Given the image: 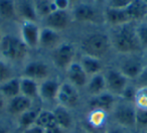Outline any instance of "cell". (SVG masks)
Here are the masks:
<instances>
[{"label":"cell","instance_id":"cell-1","mask_svg":"<svg viewBox=\"0 0 147 133\" xmlns=\"http://www.w3.org/2000/svg\"><path fill=\"white\" fill-rule=\"evenodd\" d=\"M109 36L112 47L121 55L137 53L142 49L137 37L135 22L113 27L112 34Z\"/></svg>","mask_w":147,"mask_h":133},{"label":"cell","instance_id":"cell-2","mask_svg":"<svg viewBox=\"0 0 147 133\" xmlns=\"http://www.w3.org/2000/svg\"><path fill=\"white\" fill-rule=\"evenodd\" d=\"M29 49L20 37L4 34L0 41V57L8 63H18L26 59Z\"/></svg>","mask_w":147,"mask_h":133},{"label":"cell","instance_id":"cell-29","mask_svg":"<svg viewBox=\"0 0 147 133\" xmlns=\"http://www.w3.org/2000/svg\"><path fill=\"white\" fill-rule=\"evenodd\" d=\"M34 8L37 18L42 19L45 18L47 15L51 14L55 10H57L53 0H35Z\"/></svg>","mask_w":147,"mask_h":133},{"label":"cell","instance_id":"cell-8","mask_svg":"<svg viewBox=\"0 0 147 133\" xmlns=\"http://www.w3.org/2000/svg\"><path fill=\"white\" fill-rule=\"evenodd\" d=\"M49 76H51V68L49 65L45 61L38 59L28 61L24 65L22 72V77L34 80L38 83L49 79Z\"/></svg>","mask_w":147,"mask_h":133},{"label":"cell","instance_id":"cell-10","mask_svg":"<svg viewBox=\"0 0 147 133\" xmlns=\"http://www.w3.org/2000/svg\"><path fill=\"white\" fill-rule=\"evenodd\" d=\"M110 113L106 112L101 109H89L85 117L87 126L93 131L104 130L108 127L109 119H110Z\"/></svg>","mask_w":147,"mask_h":133},{"label":"cell","instance_id":"cell-18","mask_svg":"<svg viewBox=\"0 0 147 133\" xmlns=\"http://www.w3.org/2000/svg\"><path fill=\"white\" fill-rule=\"evenodd\" d=\"M105 21L112 27L120 26L126 23L133 22L131 16L126 8H110L107 7L104 14Z\"/></svg>","mask_w":147,"mask_h":133},{"label":"cell","instance_id":"cell-32","mask_svg":"<svg viewBox=\"0 0 147 133\" xmlns=\"http://www.w3.org/2000/svg\"><path fill=\"white\" fill-rule=\"evenodd\" d=\"M13 77H14V74H13L12 68L10 67L9 63L0 57V85L10 80Z\"/></svg>","mask_w":147,"mask_h":133},{"label":"cell","instance_id":"cell-17","mask_svg":"<svg viewBox=\"0 0 147 133\" xmlns=\"http://www.w3.org/2000/svg\"><path fill=\"white\" fill-rule=\"evenodd\" d=\"M51 110H53V116H55V123L59 127L67 130V132H71L76 127L75 117L71 113V110L63 106H61L59 104H57V106L53 107V109H51Z\"/></svg>","mask_w":147,"mask_h":133},{"label":"cell","instance_id":"cell-7","mask_svg":"<svg viewBox=\"0 0 147 133\" xmlns=\"http://www.w3.org/2000/svg\"><path fill=\"white\" fill-rule=\"evenodd\" d=\"M57 103L69 110L77 109L81 104V95L79 89L69 82L61 83L57 94Z\"/></svg>","mask_w":147,"mask_h":133},{"label":"cell","instance_id":"cell-14","mask_svg":"<svg viewBox=\"0 0 147 133\" xmlns=\"http://www.w3.org/2000/svg\"><path fill=\"white\" fill-rule=\"evenodd\" d=\"M73 18L77 22L95 23L99 18L97 10L88 3H78L73 10Z\"/></svg>","mask_w":147,"mask_h":133},{"label":"cell","instance_id":"cell-48","mask_svg":"<svg viewBox=\"0 0 147 133\" xmlns=\"http://www.w3.org/2000/svg\"><path fill=\"white\" fill-rule=\"evenodd\" d=\"M142 1H144V2H145V3H146V4H147V0H142Z\"/></svg>","mask_w":147,"mask_h":133},{"label":"cell","instance_id":"cell-9","mask_svg":"<svg viewBox=\"0 0 147 133\" xmlns=\"http://www.w3.org/2000/svg\"><path fill=\"white\" fill-rule=\"evenodd\" d=\"M40 27L35 21L22 20L20 24V38L27 45L28 49H37L38 47Z\"/></svg>","mask_w":147,"mask_h":133},{"label":"cell","instance_id":"cell-12","mask_svg":"<svg viewBox=\"0 0 147 133\" xmlns=\"http://www.w3.org/2000/svg\"><path fill=\"white\" fill-rule=\"evenodd\" d=\"M35 101H32L31 99L23 96V95H18L12 99L7 100L6 109L5 112L11 117L17 118L21 114L26 112L27 110L31 108L34 105Z\"/></svg>","mask_w":147,"mask_h":133},{"label":"cell","instance_id":"cell-43","mask_svg":"<svg viewBox=\"0 0 147 133\" xmlns=\"http://www.w3.org/2000/svg\"><path fill=\"white\" fill-rule=\"evenodd\" d=\"M69 133H93L85 127H75Z\"/></svg>","mask_w":147,"mask_h":133},{"label":"cell","instance_id":"cell-6","mask_svg":"<svg viewBox=\"0 0 147 133\" xmlns=\"http://www.w3.org/2000/svg\"><path fill=\"white\" fill-rule=\"evenodd\" d=\"M106 81V90L117 98L122 96L126 87L131 82L118 69H110L104 74Z\"/></svg>","mask_w":147,"mask_h":133},{"label":"cell","instance_id":"cell-30","mask_svg":"<svg viewBox=\"0 0 147 133\" xmlns=\"http://www.w3.org/2000/svg\"><path fill=\"white\" fill-rule=\"evenodd\" d=\"M35 124L40 126L43 129H47L49 127L55 125V119L53 116V110H49V109H45L42 108L39 112L38 116L35 121Z\"/></svg>","mask_w":147,"mask_h":133},{"label":"cell","instance_id":"cell-28","mask_svg":"<svg viewBox=\"0 0 147 133\" xmlns=\"http://www.w3.org/2000/svg\"><path fill=\"white\" fill-rule=\"evenodd\" d=\"M16 16V3L13 0H0V17L6 20H11Z\"/></svg>","mask_w":147,"mask_h":133},{"label":"cell","instance_id":"cell-11","mask_svg":"<svg viewBox=\"0 0 147 133\" xmlns=\"http://www.w3.org/2000/svg\"><path fill=\"white\" fill-rule=\"evenodd\" d=\"M135 53L130 55H125L126 57L120 61L118 70L123 75L127 77L129 80H134L142 71V69L145 67L143 65V61L138 57H135Z\"/></svg>","mask_w":147,"mask_h":133},{"label":"cell","instance_id":"cell-23","mask_svg":"<svg viewBox=\"0 0 147 133\" xmlns=\"http://www.w3.org/2000/svg\"><path fill=\"white\" fill-rule=\"evenodd\" d=\"M42 109V107L36 106L33 105L29 110H27L26 112H24L23 114H21L19 117L16 118V125L17 128L19 129V131L23 130V129L27 128V127L31 126V125L35 124V121L38 116L39 112Z\"/></svg>","mask_w":147,"mask_h":133},{"label":"cell","instance_id":"cell-44","mask_svg":"<svg viewBox=\"0 0 147 133\" xmlns=\"http://www.w3.org/2000/svg\"><path fill=\"white\" fill-rule=\"evenodd\" d=\"M0 133H11L10 127L3 123H0Z\"/></svg>","mask_w":147,"mask_h":133},{"label":"cell","instance_id":"cell-19","mask_svg":"<svg viewBox=\"0 0 147 133\" xmlns=\"http://www.w3.org/2000/svg\"><path fill=\"white\" fill-rule=\"evenodd\" d=\"M118 99L119 98H117L114 95L106 91L98 96L92 97L89 99L88 107L89 109H101V110H104L111 114Z\"/></svg>","mask_w":147,"mask_h":133},{"label":"cell","instance_id":"cell-25","mask_svg":"<svg viewBox=\"0 0 147 133\" xmlns=\"http://www.w3.org/2000/svg\"><path fill=\"white\" fill-rule=\"evenodd\" d=\"M79 63H81L82 68L84 69V71L86 72V74L88 75L89 77H92V76H94V75L102 73L103 63L100 59L84 55L81 57Z\"/></svg>","mask_w":147,"mask_h":133},{"label":"cell","instance_id":"cell-40","mask_svg":"<svg viewBox=\"0 0 147 133\" xmlns=\"http://www.w3.org/2000/svg\"><path fill=\"white\" fill-rule=\"evenodd\" d=\"M19 133H45V129L41 128L40 126L36 124H33L23 130L19 131Z\"/></svg>","mask_w":147,"mask_h":133},{"label":"cell","instance_id":"cell-36","mask_svg":"<svg viewBox=\"0 0 147 133\" xmlns=\"http://www.w3.org/2000/svg\"><path fill=\"white\" fill-rule=\"evenodd\" d=\"M133 81H134L133 84H134L137 88H147V65L142 69L140 74H139Z\"/></svg>","mask_w":147,"mask_h":133},{"label":"cell","instance_id":"cell-5","mask_svg":"<svg viewBox=\"0 0 147 133\" xmlns=\"http://www.w3.org/2000/svg\"><path fill=\"white\" fill-rule=\"evenodd\" d=\"M76 55V47L71 43L63 41L59 47L51 51V59L59 70L65 71L75 61Z\"/></svg>","mask_w":147,"mask_h":133},{"label":"cell","instance_id":"cell-46","mask_svg":"<svg viewBox=\"0 0 147 133\" xmlns=\"http://www.w3.org/2000/svg\"><path fill=\"white\" fill-rule=\"evenodd\" d=\"M3 34H2V30H1V27H0V41H1V38H2Z\"/></svg>","mask_w":147,"mask_h":133},{"label":"cell","instance_id":"cell-33","mask_svg":"<svg viewBox=\"0 0 147 133\" xmlns=\"http://www.w3.org/2000/svg\"><path fill=\"white\" fill-rule=\"evenodd\" d=\"M136 33L141 49L147 51V22L136 23Z\"/></svg>","mask_w":147,"mask_h":133},{"label":"cell","instance_id":"cell-20","mask_svg":"<svg viewBox=\"0 0 147 133\" xmlns=\"http://www.w3.org/2000/svg\"><path fill=\"white\" fill-rule=\"evenodd\" d=\"M63 41H61V36L59 31L45 26L40 29L38 47L47 49V51H53Z\"/></svg>","mask_w":147,"mask_h":133},{"label":"cell","instance_id":"cell-15","mask_svg":"<svg viewBox=\"0 0 147 133\" xmlns=\"http://www.w3.org/2000/svg\"><path fill=\"white\" fill-rule=\"evenodd\" d=\"M61 84L55 79L49 78L39 83V100L41 102H57Z\"/></svg>","mask_w":147,"mask_h":133},{"label":"cell","instance_id":"cell-13","mask_svg":"<svg viewBox=\"0 0 147 133\" xmlns=\"http://www.w3.org/2000/svg\"><path fill=\"white\" fill-rule=\"evenodd\" d=\"M65 76H67V82L78 89L85 88L90 78L82 68L81 63L76 61L65 70Z\"/></svg>","mask_w":147,"mask_h":133},{"label":"cell","instance_id":"cell-22","mask_svg":"<svg viewBox=\"0 0 147 133\" xmlns=\"http://www.w3.org/2000/svg\"><path fill=\"white\" fill-rule=\"evenodd\" d=\"M20 94L32 101L39 100V83L25 77H20Z\"/></svg>","mask_w":147,"mask_h":133},{"label":"cell","instance_id":"cell-34","mask_svg":"<svg viewBox=\"0 0 147 133\" xmlns=\"http://www.w3.org/2000/svg\"><path fill=\"white\" fill-rule=\"evenodd\" d=\"M135 130L140 131V132H144L147 130V110L136 109Z\"/></svg>","mask_w":147,"mask_h":133},{"label":"cell","instance_id":"cell-49","mask_svg":"<svg viewBox=\"0 0 147 133\" xmlns=\"http://www.w3.org/2000/svg\"><path fill=\"white\" fill-rule=\"evenodd\" d=\"M142 133H147V130H146V131H144V132H142Z\"/></svg>","mask_w":147,"mask_h":133},{"label":"cell","instance_id":"cell-4","mask_svg":"<svg viewBox=\"0 0 147 133\" xmlns=\"http://www.w3.org/2000/svg\"><path fill=\"white\" fill-rule=\"evenodd\" d=\"M110 115L112 116L114 124L128 130H135L136 107L132 102L118 99Z\"/></svg>","mask_w":147,"mask_h":133},{"label":"cell","instance_id":"cell-39","mask_svg":"<svg viewBox=\"0 0 147 133\" xmlns=\"http://www.w3.org/2000/svg\"><path fill=\"white\" fill-rule=\"evenodd\" d=\"M53 1L57 10L67 11V8H69V5H71L69 0H53Z\"/></svg>","mask_w":147,"mask_h":133},{"label":"cell","instance_id":"cell-16","mask_svg":"<svg viewBox=\"0 0 147 133\" xmlns=\"http://www.w3.org/2000/svg\"><path fill=\"white\" fill-rule=\"evenodd\" d=\"M45 27H49L57 31H61L67 28L71 23V15L67 11L63 10H55L51 14L43 18Z\"/></svg>","mask_w":147,"mask_h":133},{"label":"cell","instance_id":"cell-24","mask_svg":"<svg viewBox=\"0 0 147 133\" xmlns=\"http://www.w3.org/2000/svg\"><path fill=\"white\" fill-rule=\"evenodd\" d=\"M17 15L22 18V20L37 21V15L34 8V1L32 0H20L16 3Z\"/></svg>","mask_w":147,"mask_h":133},{"label":"cell","instance_id":"cell-45","mask_svg":"<svg viewBox=\"0 0 147 133\" xmlns=\"http://www.w3.org/2000/svg\"><path fill=\"white\" fill-rule=\"evenodd\" d=\"M81 0H69V2L71 3H78V2H80Z\"/></svg>","mask_w":147,"mask_h":133},{"label":"cell","instance_id":"cell-21","mask_svg":"<svg viewBox=\"0 0 147 133\" xmlns=\"http://www.w3.org/2000/svg\"><path fill=\"white\" fill-rule=\"evenodd\" d=\"M85 89L90 98L106 92V81H105L104 74L100 73L90 77Z\"/></svg>","mask_w":147,"mask_h":133},{"label":"cell","instance_id":"cell-47","mask_svg":"<svg viewBox=\"0 0 147 133\" xmlns=\"http://www.w3.org/2000/svg\"><path fill=\"white\" fill-rule=\"evenodd\" d=\"M95 1H97V2H104L105 0H95Z\"/></svg>","mask_w":147,"mask_h":133},{"label":"cell","instance_id":"cell-38","mask_svg":"<svg viewBox=\"0 0 147 133\" xmlns=\"http://www.w3.org/2000/svg\"><path fill=\"white\" fill-rule=\"evenodd\" d=\"M128 129H125L123 127L113 123L111 125H108V127L105 129L104 133H128Z\"/></svg>","mask_w":147,"mask_h":133},{"label":"cell","instance_id":"cell-27","mask_svg":"<svg viewBox=\"0 0 147 133\" xmlns=\"http://www.w3.org/2000/svg\"><path fill=\"white\" fill-rule=\"evenodd\" d=\"M127 9L133 22L143 21L147 16V4L142 0H134Z\"/></svg>","mask_w":147,"mask_h":133},{"label":"cell","instance_id":"cell-26","mask_svg":"<svg viewBox=\"0 0 147 133\" xmlns=\"http://www.w3.org/2000/svg\"><path fill=\"white\" fill-rule=\"evenodd\" d=\"M0 93L6 98V100L12 99L20 95V78L13 77L0 85Z\"/></svg>","mask_w":147,"mask_h":133},{"label":"cell","instance_id":"cell-42","mask_svg":"<svg viewBox=\"0 0 147 133\" xmlns=\"http://www.w3.org/2000/svg\"><path fill=\"white\" fill-rule=\"evenodd\" d=\"M6 104H7L6 98L0 93V113H2L5 111V109H6Z\"/></svg>","mask_w":147,"mask_h":133},{"label":"cell","instance_id":"cell-3","mask_svg":"<svg viewBox=\"0 0 147 133\" xmlns=\"http://www.w3.org/2000/svg\"><path fill=\"white\" fill-rule=\"evenodd\" d=\"M112 47L110 36L106 33H90L81 41V49L84 55L102 59Z\"/></svg>","mask_w":147,"mask_h":133},{"label":"cell","instance_id":"cell-31","mask_svg":"<svg viewBox=\"0 0 147 133\" xmlns=\"http://www.w3.org/2000/svg\"><path fill=\"white\" fill-rule=\"evenodd\" d=\"M133 104L139 110H147V88H137Z\"/></svg>","mask_w":147,"mask_h":133},{"label":"cell","instance_id":"cell-41","mask_svg":"<svg viewBox=\"0 0 147 133\" xmlns=\"http://www.w3.org/2000/svg\"><path fill=\"white\" fill-rule=\"evenodd\" d=\"M45 133H69L67 130L63 129L61 127H59V125H53V126L49 127V128L45 129Z\"/></svg>","mask_w":147,"mask_h":133},{"label":"cell","instance_id":"cell-37","mask_svg":"<svg viewBox=\"0 0 147 133\" xmlns=\"http://www.w3.org/2000/svg\"><path fill=\"white\" fill-rule=\"evenodd\" d=\"M110 8H126L134 0H106Z\"/></svg>","mask_w":147,"mask_h":133},{"label":"cell","instance_id":"cell-35","mask_svg":"<svg viewBox=\"0 0 147 133\" xmlns=\"http://www.w3.org/2000/svg\"><path fill=\"white\" fill-rule=\"evenodd\" d=\"M136 91H137V87L135 86L133 83L130 82L128 86L126 87V89L124 90L122 96H121L119 99H122V100H125V101H128V102L133 103L134 98H135V94H136Z\"/></svg>","mask_w":147,"mask_h":133}]
</instances>
